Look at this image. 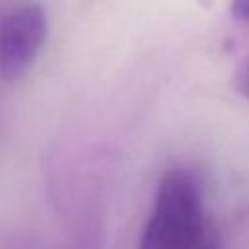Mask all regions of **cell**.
Instances as JSON below:
<instances>
[{
  "label": "cell",
  "instance_id": "6da1fadb",
  "mask_svg": "<svg viewBox=\"0 0 249 249\" xmlns=\"http://www.w3.org/2000/svg\"><path fill=\"white\" fill-rule=\"evenodd\" d=\"M138 249H208L200 189L185 171L161 177Z\"/></svg>",
  "mask_w": 249,
  "mask_h": 249
},
{
  "label": "cell",
  "instance_id": "7a4b0ae2",
  "mask_svg": "<svg viewBox=\"0 0 249 249\" xmlns=\"http://www.w3.org/2000/svg\"><path fill=\"white\" fill-rule=\"evenodd\" d=\"M49 35L45 10L35 2H23L0 19V76L18 80L35 62Z\"/></svg>",
  "mask_w": 249,
  "mask_h": 249
},
{
  "label": "cell",
  "instance_id": "3957f363",
  "mask_svg": "<svg viewBox=\"0 0 249 249\" xmlns=\"http://www.w3.org/2000/svg\"><path fill=\"white\" fill-rule=\"evenodd\" d=\"M233 86H235L237 93H241L243 97L249 99V62H245L243 66L237 68V72L233 76Z\"/></svg>",
  "mask_w": 249,
  "mask_h": 249
},
{
  "label": "cell",
  "instance_id": "277c9868",
  "mask_svg": "<svg viewBox=\"0 0 249 249\" xmlns=\"http://www.w3.org/2000/svg\"><path fill=\"white\" fill-rule=\"evenodd\" d=\"M231 14L239 21H249V0H231Z\"/></svg>",
  "mask_w": 249,
  "mask_h": 249
}]
</instances>
